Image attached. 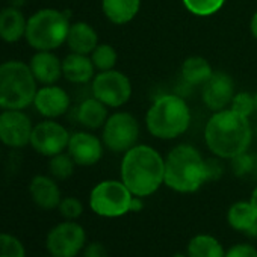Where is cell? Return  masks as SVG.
Segmentation results:
<instances>
[{
    "label": "cell",
    "mask_w": 257,
    "mask_h": 257,
    "mask_svg": "<svg viewBox=\"0 0 257 257\" xmlns=\"http://www.w3.org/2000/svg\"><path fill=\"white\" fill-rule=\"evenodd\" d=\"M204 140L215 156L233 159L248 150L252 140V128L246 116L231 109H222L215 112L207 121Z\"/></svg>",
    "instance_id": "cell-1"
},
{
    "label": "cell",
    "mask_w": 257,
    "mask_h": 257,
    "mask_svg": "<svg viewBox=\"0 0 257 257\" xmlns=\"http://www.w3.org/2000/svg\"><path fill=\"white\" fill-rule=\"evenodd\" d=\"M121 180L137 197H149L165 183V159L149 146H135L124 153Z\"/></svg>",
    "instance_id": "cell-2"
},
{
    "label": "cell",
    "mask_w": 257,
    "mask_h": 257,
    "mask_svg": "<svg viewBox=\"0 0 257 257\" xmlns=\"http://www.w3.org/2000/svg\"><path fill=\"white\" fill-rule=\"evenodd\" d=\"M209 177V164L192 146L174 147L165 159V185L176 192L198 191Z\"/></svg>",
    "instance_id": "cell-3"
},
{
    "label": "cell",
    "mask_w": 257,
    "mask_h": 257,
    "mask_svg": "<svg viewBox=\"0 0 257 257\" xmlns=\"http://www.w3.org/2000/svg\"><path fill=\"white\" fill-rule=\"evenodd\" d=\"M29 64L17 59L0 64V109L25 110L34 104L38 91Z\"/></svg>",
    "instance_id": "cell-4"
},
{
    "label": "cell",
    "mask_w": 257,
    "mask_h": 257,
    "mask_svg": "<svg viewBox=\"0 0 257 257\" xmlns=\"http://www.w3.org/2000/svg\"><path fill=\"white\" fill-rule=\"evenodd\" d=\"M149 132L159 140H174L183 135L191 124V110L179 95L159 97L146 116Z\"/></svg>",
    "instance_id": "cell-5"
},
{
    "label": "cell",
    "mask_w": 257,
    "mask_h": 257,
    "mask_svg": "<svg viewBox=\"0 0 257 257\" xmlns=\"http://www.w3.org/2000/svg\"><path fill=\"white\" fill-rule=\"evenodd\" d=\"M70 26L67 14L53 8H43L28 19L25 40L37 52H52L67 43Z\"/></svg>",
    "instance_id": "cell-6"
},
{
    "label": "cell",
    "mask_w": 257,
    "mask_h": 257,
    "mask_svg": "<svg viewBox=\"0 0 257 257\" xmlns=\"http://www.w3.org/2000/svg\"><path fill=\"white\" fill-rule=\"evenodd\" d=\"M134 194L118 180H103L89 194L91 210L103 218H118L131 212Z\"/></svg>",
    "instance_id": "cell-7"
},
{
    "label": "cell",
    "mask_w": 257,
    "mask_h": 257,
    "mask_svg": "<svg viewBox=\"0 0 257 257\" xmlns=\"http://www.w3.org/2000/svg\"><path fill=\"white\" fill-rule=\"evenodd\" d=\"M140 138V124L128 112H115L103 125V144L113 153H125Z\"/></svg>",
    "instance_id": "cell-8"
},
{
    "label": "cell",
    "mask_w": 257,
    "mask_h": 257,
    "mask_svg": "<svg viewBox=\"0 0 257 257\" xmlns=\"http://www.w3.org/2000/svg\"><path fill=\"white\" fill-rule=\"evenodd\" d=\"M86 245V231L76 221H62L56 224L46 237L47 252L55 257H77Z\"/></svg>",
    "instance_id": "cell-9"
},
{
    "label": "cell",
    "mask_w": 257,
    "mask_h": 257,
    "mask_svg": "<svg viewBox=\"0 0 257 257\" xmlns=\"http://www.w3.org/2000/svg\"><path fill=\"white\" fill-rule=\"evenodd\" d=\"M132 95V83L128 77L116 70L100 71L92 79V97L109 107L125 104Z\"/></svg>",
    "instance_id": "cell-10"
},
{
    "label": "cell",
    "mask_w": 257,
    "mask_h": 257,
    "mask_svg": "<svg viewBox=\"0 0 257 257\" xmlns=\"http://www.w3.org/2000/svg\"><path fill=\"white\" fill-rule=\"evenodd\" d=\"M34 125L29 115L19 109L0 112V143L10 149H25L31 146Z\"/></svg>",
    "instance_id": "cell-11"
},
{
    "label": "cell",
    "mask_w": 257,
    "mask_h": 257,
    "mask_svg": "<svg viewBox=\"0 0 257 257\" xmlns=\"http://www.w3.org/2000/svg\"><path fill=\"white\" fill-rule=\"evenodd\" d=\"M70 137L71 135L62 124L53 119H44L34 125L31 147L41 156L52 158L67 150Z\"/></svg>",
    "instance_id": "cell-12"
},
{
    "label": "cell",
    "mask_w": 257,
    "mask_h": 257,
    "mask_svg": "<svg viewBox=\"0 0 257 257\" xmlns=\"http://www.w3.org/2000/svg\"><path fill=\"white\" fill-rule=\"evenodd\" d=\"M234 95V83L233 79L224 73V71H213L212 77L203 85V91H201V97L204 104L218 112L225 109Z\"/></svg>",
    "instance_id": "cell-13"
},
{
    "label": "cell",
    "mask_w": 257,
    "mask_h": 257,
    "mask_svg": "<svg viewBox=\"0 0 257 257\" xmlns=\"http://www.w3.org/2000/svg\"><path fill=\"white\" fill-rule=\"evenodd\" d=\"M34 107L47 119H55L62 116L70 107L68 92L56 85H44L38 88L34 100Z\"/></svg>",
    "instance_id": "cell-14"
},
{
    "label": "cell",
    "mask_w": 257,
    "mask_h": 257,
    "mask_svg": "<svg viewBox=\"0 0 257 257\" xmlns=\"http://www.w3.org/2000/svg\"><path fill=\"white\" fill-rule=\"evenodd\" d=\"M68 155L73 158L76 165L91 167L95 165L103 156L101 141L88 132H76L70 137L68 141Z\"/></svg>",
    "instance_id": "cell-15"
},
{
    "label": "cell",
    "mask_w": 257,
    "mask_h": 257,
    "mask_svg": "<svg viewBox=\"0 0 257 257\" xmlns=\"http://www.w3.org/2000/svg\"><path fill=\"white\" fill-rule=\"evenodd\" d=\"M29 194L32 201L43 210L58 209L62 197L56 179L44 174L35 176L29 183Z\"/></svg>",
    "instance_id": "cell-16"
},
{
    "label": "cell",
    "mask_w": 257,
    "mask_h": 257,
    "mask_svg": "<svg viewBox=\"0 0 257 257\" xmlns=\"http://www.w3.org/2000/svg\"><path fill=\"white\" fill-rule=\"evenodd\" d=\"M29 67L41 85H55L62 77V61L50 50H38L31 58Z\"/></svg>",
    "instance_id": "cell-17"
},
{
    "label": "cell",
    "mask_w": 257,
    "mask_h": 257,
    "mask_svg": "<svg viewBox=\"0 0 257 257\" xmlns=\"http://www.w3.org/2000/svg\"><path fill=\"white\" fill-rule=\"evenodd\" d=\"M28 20L20 8L7 7L0 11V40L14 44L19 43L26 35Z\"/></svg>",
    "instance_id": "cell-18"
},
{
    "label": "cell",
    "mask_w": 257,
    "mask_h": 257,
    "mask_svg": "<svg viewBox=\"0 0 257 257\" xmlns=\"http://www.w3.org/2000/svg\"><path fill=\"white\" fill-rule=\"evenodd\" d=\"M67 46L73 53L89 55L98 46V35L91 25L85 22H76L70 26Z\"/></svg>",
    "instance_id": "cell-19"
},
{
    "label": "cell",
    "mask_w": 257,
    "mask_h": 257,
    "mask_svg": "<svg viewBox=\"0 0 257 257\" xmlns=\"http://www.w3.org/2000/svg\"><path fill=\"white\" fill-rule=\"evenodd\" d=\"M95 67L88 55L70 53L62 61V76L71 83H88L94 79Z\"/></svg>",
    "instance_id": "cell-20"
},
{
    "label": "cell",
    "mask_w": 257,
    "mask_h": 257,
    "mask_svg": "<svg viewBox=\"0 0 257 257\" xmlns=\"http://www.w3.org/2000/svg\"><path fill=\"white\" fill-rule=\"evenodd\" d=\"M227 222L231 228L248 234L257 233V213L249 201H237L227 212Z\"/></svg>",
    "instance_id": "cell-21"
},
{
    "label": "cell",
    "mask_w": 257,
    "mask_h": 257,
    "mask_svg": "<svg viewBox=\"0 0 257 257\" xmlns=\"http://www.w3.org/2000/svg\"><path fill=\"white\" fill-rule=\"evenodd\" d=\"M141 8V0H101L104 17L113 25L132 22Z\"/></svg>",
    "instance_id": "cell-22"
},
{
    "label": "cell",
    "mask_w": 257,
    "mask_h": 257,
    "mask_svg": "<svg viewBox=\"0 0 257 257\" xmlns=\"http://www.w3.org/2000/svg\"><path fill=\"white\" fill-rule=\"evenodd\" d=\"M107 106L101 103L98 98L91 97L80 103L77 109V119L86 128H100L104 125L107 119Z\"/></svg>",
    "instance_id": "cell-23"
},
{
    "label": "cell",
    "mask_w": 257,
    "mask_h": 257,
    "mask_svg": "<svg viewBox=\"0 0 257 257\" xmlns=\"http://www.w3.org/2000/svg\"><path fill=\"white\" fill-rule=\"evenodd\" d=\"M188 257H224L225 251L221 242L212 234L200 233L195 234L186 248Z\"/></svg>",
    "instance_id": "cell-24"
},
{
    "label": "cell",
    "mask_w": 257,
    "mask_h": 257,
    "mask_svg": "<svg viewBox=\"0 0 257 257\" xmlns=\"http://www.w3.org/2000/svg\"><path fill=\"white\" fill-rule=\"evenodd\" d=\"M213 74L207 59L201 56H191L182 65V77L188 85H204Z\"/></svg>",
    "instance_id": "cell-25"
},
{
    "label": "cell",
    "mask_w": 257,
    "mask_h": 257,
    "mask_svg": "<svg viewBox=\"0 0 257 257\" xmlns=\"http://www.w3.org/2000/svg\"><path fill=\"white\" fill-rule=\"evenodd\" d=\"M76 162L68 153H59L50 158L49 162V171L50 176L56 180H67L74 173Z\"/></svg>",
    "instance_id": "cell-26"
},
{
    "label": "cell",
    "mask_w": 257,
    "mask_h": 257,
    "mask_svg": "<svg viewBox=\"0 0 257 257\" xmlns=\"http://www.w3.org/2000/svg\"><path fill=\"white\" fill-rule=\"evenodd\" d=\"M116 59H118L116 52L109 44H98L91 53V61H92L95 70H100V71L113 70Z\"/></svg>",
    "instance_id": "cell-27"
},
{
    "label": "cell",
    "mask_w": 257,
    "mask_h": 257,
    "mask_svg": "<svg viewBox=\"0 0 257 257\" xmlns=\"http://www.w3.org/2000/svg\"><path fill=\"white\" fill-rule=\"evenodd\" d=\"M0 257H26V246L16 234L0 231Z\"/></svg>",
    "instance_id": "cell-28"
},
{
    "label": "cell",
    "mask_w": 257,
    "mask_h": 257,
    "mask_svg": "<svg viewBox=\"0 0 257 257\" xmlns=\"http://www.w3.org/2000/svg\"><path fill=\"white\" fill-rule=\"evenodd\" d=\"M185 8L197 17H209L216 14L225 0H182Z\"/></svg>",
    "instance_id": "cell-29"
},
{
    "label": "cell",
    "mask_w": 257,
    "mask_h": 257,
    "mask_svg": "<svg viewBox=\"0 0 257 257\" xmlns=\"http://www.w3.org/2000/svg\"><path fill=\"white\" fill-rule=\"evenodd\" d=\"M231 110L242 115V116H249L254 110H255V98L252 94L249 92H237L233 95V100H231Z\"/></svg>",
    "instance_id": "cell-30"
},
{
    "label": "cell",
    "mask_w": 257,
    "mask_h": 257,
    "mask_svg": "<svg viewBox=\"0 0 257 257\" xmlns=\"http://www.w3.org/2000/svg\"><path fill=\"white\" fill-rule=\"evenodd\" d=\"M58 210H59V213H61V216L64 219L76 221L83 213V204L76 197H65V198L61 200V203L58 206Z\"/></svg>",
    "instance_id": "cell-31"
},
{
    "label": "cell",
    "mask_w": 257,
    "mask_h": 257,
    "mask_svg": "<svg viewBox=\"0 0 257 257\" xmlns=\"http://www.w3.org/2000/svg\"><path fill=\"white\" fill-rule=\"evenodd\" d=\"M231 161H233V171L239 177H245L248 174H252L254 170H257V156L249 155L246 152L233 158Z\"/></svg>",
    "instance_id": "cell-32"
},
{
    "label": "cell",
    "mask_w": 257,
    "mask_h": 257,
    "mask_svg": "<svg viewBox=\"0 0 257 257\" xmlns=\"http://www.w3.org/2000/svg\"><path fill=\"white\" fill-rule=\"evenodd\" d=\"M224 257H257V249L251 243H236L225 251Z\"/></svg>",
    "instance_id": "cell-33"
},
{
    "label": "cell",
    "mask_w": 257,
    "mask_h": 257,
    "mask_svg": "<svg viewBox=\"0 0 257 257\" xmlns=\"http://www.w3.org/2000/svg\"><path fill=\"white\" fill-rule=\"evenodd\" d=\"M82 257H109V255H107V249L103 243L91 242V243L85 245Z\"/></svg>",
    "instance_id": "cell-34"
},
{
    "label": "cell",
    "mask_w": 257,
    "mask_h": 257,
    "mask_svg": "<svg viewBox=\"0 0 257 257\" xmlns=\"http://www.w3.org/2000/svg\"><path fill=\"white\" fill-rule=\"evenodd\" d=\"M249 31L252 34V37L257 40V11L254 13V16L251 17V22H249Z\"/></svg>",
    "instance_id": "cell-35"
},
{
    "label": "cell",
    "mask_w": 257,
    "mask_h": 257,
    "mask_svg": "<svg viewBox=\"0 0 257 257\" xmlns=\"http://www.w3.org/2000/svg\"><path fill=\"white\" fill-rule=\"evenodd\" d=\"M249 203L252 204V207H254V210H255V213H257V188L252 191L251 198H249Z\"/></svg>",
    "instance_id": "cell-36"
},
{
    "label": "cell",
    "mask_w": 257,
    "mask_h": 257,
    "mask_svg": "<svg viewBox=\"0 0 257 257\" xmlns=\"http://www.w3.org/2000/svg\"><path fill=\"white\" fill-rule=\"evenodd\" d=\"M28 0H10V5L11 7H16V8H22Z\"/></svg>",
    "instance_id": "cell-37"
},
{
    "label": "cell",
    "mask_w": 257,
    "mask_h": 257,
    "mask_svg": "<svg viewBox=\"0 0 257 257\" xmlns=\"http://www.w3.org/2000/svg\"><path fill=\"white\" fill-rule=\"evenodd\" d=\"M174 257H188V255H183V254H182V252H179V254H176V255H174Z\"/></svg>",
    "instance_id": "cell-38"
},
{
    "label": "cell",
    "mask_w": 257,
    "mask_h": 257,
    "mask_svg": "<svg viewBox=\"0 0 257 257\" xmlns=\"http://www.w3.org/2000/svg\"><path fill=\"white\" fill-rule=\"evenodd\" d=\"M254 98H255V110H257V92L254 94Z\"/></svg>",
    "instance_id": "cell-39"
},
{
    "label": "cell",
    "mask_w": 257,
    "mask_h": 257,
    "mask_svg": "<svg viewBox=\"0 0 257 257\" xmlns=\"http://www.w3.org/2000/svg\"><path fill=\"white\" fill-rule=\"evenodd\" d=\"M44 257H55V255H52V254H47V255H44Z\"/></svg>",
    "instance_id": "cell-40"
},
{
    "label": "cell",
    "mask_w": 257,
    "mask_h": 257,
    "mask_svg": "<svg viewBox=\"0 0 257 257\" xmlns=\"http://www.w3.org/2000/svg\"><path fill=\"white\" fill-rule=\"evenodd\" d=\"M255 135H257V127H255Z\"/></svg>",
    "instance_id": "cell-41"
}]
</instances>
